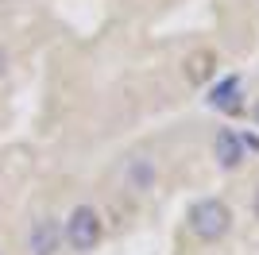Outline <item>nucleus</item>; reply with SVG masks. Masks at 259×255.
Returning <instances> with one entry per match:
<instances>
[{
    "mask_svg": "<svg viewBox=\"0 0 259 255\" xmlns=\"http://www.w3.org/2000/svg\"><path fill=\"white\" fill-rule=\"evenodd\" d=\"M186 224H190V232H194L201 244H217V240H225L228 228H232V209H228L221 197H201V201L190 205Z\"/></svg>",
    "mask_w": 259,
    "mask_h": 255,
    "instance_id": "nucleus-1",
    "label": "nucleus"
},
{
    "mask_svg": "<svg viewBox=\"0 0 259 255\" xmlns=\"http://www.w3.org/2000/svg\"><path fill=\"white\" fill-rule=\"evenodd\" d=\"M58 247H62L58 221H51V217L31 221V228H27V255H58Z\"/></svg>",
    "mask_w": 259,
    "mask_h": 255,
    "instance_id": "nucleus-3",
    "label": "nucleus"
},
{
    "mask_svg": "<svg viewBox=\"0 0 259 255\" xmlns=\"http://www.w3.org/2000/svg\"><path fill=\"white\" fill-rule=\"evenodd\" d=\"M213 159L221 170H236L244 166V159H248V147H244V139H240V132H232V128H221L213 139Z\"/></svg>",
    "mask_w": 259,
    "mask_h": 255,
    "instance_id": "nucleus-4",
    "label": "nucleus"
},
{
    "mask_svg": "<svg viewBox=\"0 0 259 255\" xmlns=\"http://www.w3.org/2000/svg\"><path fill=\"white\" fill-rule=\"evenodd\" d=\"M244 81H240L236 74H228V77H221V81L209 89V105L213 108H221V112H240L244 108Z\"/></svg>",
    "mask_w": 259,
    "mask_h": 255,
    "instance_id": "nucleus-5",
    "label": "nucleus"
},
{
    "mask_svg": "<svg viewBox=\"0 0 259 255\" xmlns=\"http://www.w3.org/2000/svg\"><path fill=\"white\" fill-rule=\"evenodd\" d=\"M255 212H259V190H255Z\"/></svg>",
    "mask_w": 259,
    "mask_h": 255,
    "instance_id": "nucleus-9",
    "label": "nucleus"
},
{
    "mask_svg": "<svg viewBox=\"0 0 259 255\" xmlns=\"http://www.w3.org/2000/svg\"><path fill=\"white\" fill-rule=\"evenodd\" d=\"M8 74V51H4V47H0V77Z\"/></svg>",
    "mask_w": 259,
    "mask_h": 255,
    "instance_id": "nucleus-7",
    "label": "nucleus"
},
{
    "mask_svg": "<svg viewBox=\"0 0 259 255\" xmlns=\"http://www.w3.org/2000/svg\"><path fill=\"white\" fill-rule=\"evenodd\" d=\"M205 62H209V54H194V58H190V66H194V70H190V77H194V81H201V77H205Z\"/></svg>",
    "mask_w": 259,
    "mask_h": 255,
    "instance_id": "nucleus-6",
    "label": "nucleus"
},
{
    "mask_svg": "<svg viewBox=\"0 0 259 255\" xmlns=\"http://www.w3.org/2000/svg\"><path fill=\"white\" fill-rule=\"evenodd\" d=\"M101 212L93 209V205H74L70 209V217H66V228H62V236H66V244L74 247V251H93V247L101 244Z\"/></svg>",
    "mask_w": 259,
    "mask_h": 255,
    "instance_id": "nucleus-2",
    "label": "nucleus"
},
{
    "mask_svg": "<svg viewBox=\"0 0 259 255\" xmlns=\"http://www.w3.org/2000/svg\"><path fill=\"white\" fill-rule=\"evenodd\" d=\"M255 124H259V101H255Z\"/></svg>",
    "mask_w": 259,
    "mask_h": 255,
    "instance_id": "nucleus-8",
    "label": "nucleus"
}]
</instances>
